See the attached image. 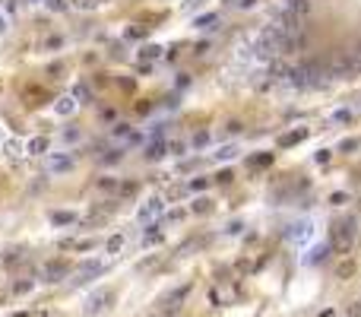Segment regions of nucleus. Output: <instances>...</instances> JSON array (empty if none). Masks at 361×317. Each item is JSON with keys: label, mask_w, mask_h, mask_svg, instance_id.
I'll list each match as a JSON object with an SVG mask.
<instances>
[{"label": "nucleus", "mask_w": 361, "mask_h": 317, "mask_svg": "<svg viewBox=\"0 0 361 317\" xmlns=\"http://www.w3.org/2000/svg\"><path fill=\"white\" fill-rule=\"evenodd\" d=\"M45 3H48L51 13H64L67 6H70V0H45Z\"/></svg>", "instance_id": "nucleus-19"}, {"label": "nucleus", "mask_w": 361, "mask_h": 317, "mask_svg": "<svg viewBox=\"0 0 361 317\" xmlns=\"http://www.w3.org/2000/svg\"><path fill=\"white\" fill-rule=\"evenodd\" d=\"M235 156H238V146H222L216 152V159H235Z\"/></svg>", "instance_id": "nucleus-23"}, {"label": "nucleus", "mask_w": 361, "mask_h": 317, "mask_svg": "<svg viewBox=\"0 0 361 317\" xmlns=\"http://www.w3.org/2000/svg\"><path fill=\"white\" fill-rule=\"evenodd\" d=\"M133 130H130V124H117L114 127V136H130Z\"/></svg>", "instance_id": "nucleus-30"}, {"label": "nucleus", "mask_w": 361, "mask_h": 317, "mask_svg": "<svg viewBox=\"0 0 361 317\" xmlns=\"http://www.w3.org/2000/svg\"><path fill=\"white\" fill-rule=\"evenodd\" d=\"M16 6H19L16 0H6V3H3V10H6V13H16Z\"/></svg>", "instance_id": "nucleus-40"}, {"label": "nucleus", "mask_w": 361, "mask_h": 317, "mask_svg": "<svg viewBox=\"0 0 361 317\" xmlns=\"http://www.w3.org/2000/svg\"><path fill=\"white\" fill-rule=\"evenodd\" d=\"M70 6L73 10H83V13H92L101 6V0H70Z\"/></svg>", "instance_id": "nucleus-15"}, {"label": "nucleus", "mask_w": 361, "mask_h": 317, "mask_svg": "<svg viewBox=\"0 0 361 317\" xmlns=\"http://www.w3.org/2000/svg\"><path fill=\"white\" fill-rule=\"evenodd\" d=\"M225 3H241V0H225Z\"/></svg>", "instance_id": "nucleus-43"}, {"label": "nucleus", "mask_w": 361, "mask_h": 317, "mask_svg": "<svg viewBox=\"0 0 361 317\" xmlns=\"http://www.w3.org/2000/svg\"><path fill=\"white\" fill-rule=\"evenodd\" d=\"M216 22H219V16H216V13H206V16H200V19H196L193 25H196V29H216Z\"/></svg>", "instance_id": "nucleus-16"}, {"label": "nucleus", "mask_w": 361, "mask_h": 317, "mask_svg": "<svg viewBox=\"0 0 361 317\" xmlns=\"http://www.w3.org/2000/svg\"><path fill=\"white\" fill-rule=\"evenodd\" d=\"M3 152H6V156H13V159H16V156L22 152V146H19L16 140H6V143H3Z\"/></svg>", "instance_id": "nucleus-20"}, {"label": "nucleus", "mask_w": 361, "mask_h": 317, "mask_svg": "<svg viewBox=\"0 0 361 317\" xmlns=\"http://www.w3.org/2000/svg\"><path fill=\"white\" fill-rule=\"evenodd\" d=\"M209 210H212V203L206 200V197H200V200L193 203V212H209Z\"/></svg>", "instance_id": "nucleus-25"}, {"label": "nucleus", "mask_w": 361, "mask_h": 317, "mask_svg": "<svg viewBox=\"0 0 361 317\" xmlns=\"http://www.w3.org/2000/svg\"><path fill=\"white\" fill-rule=\"evenodd\" d=\"M358 70H361V64H358L355 51H336V54H333V61H330V73L333 76L346 80V76H355Z\"/></svg>", "instance_id": "nucleus-2"}, {"label": "nucleus", "mask_w": 361, "mask_h": 317, "mask_svg": "<svg viewBox=\"0 0 361 317\" xmlns=\"http://www.w3.org/2000/svg\"><path fill=\"white\" fill-rule=\"evenodd\" d=\"M60 247H64V251H89L92 241H89V238H64Z\"/></svg>", "instance_id": "nucleus-11"}, {"label": "nucleus", "mask_w": 361, "mask_h": 317, "mask_svg": "<svg viewBox=\"0 0 361 317\" xmlns=\"http://www.w3.org/2000/svg\"><path fill=\"white\" fill-rule=\"evenodd\" d=\"M168 152H175V156H180V152H184V143H168Z\"/></svg>", "instance_id": "nucleus-37"}, {"label": "nucleus", "mask_w": 361, "mask_h": 317, "mask_svg": "<svg viewBox=\"0 0 361 317\" xmlns=\"http://www.w3.org/2000/svg\"><path fill=\"white\" fill-rule=\"evenodd\" d=\"M51 222H54V225H73V222H76V212H60V210H54V212H51Z\"/></svg>", "instance_id": "nucleus-14"}, {"label": "nucleus", "mask_w": 361, "mask_h": 317, "mask_svg": "<svg viewBox=\"0 0 361 317\" xmlns=\"http://www.w3.org/2000/svg\"><path fill=\"white\" fill-rule=\"evenodd\" d=\"M317 162H320V165H326V162H330V152L320 149V152H317Z\"/></svg>", "instance_id": "nucleus-38"}, {"label": "nucleus", "mask_w": 361, "mask_h": 317, "mask_svg": "<svg viewBox=\"0 0 361 317\" xmlns=\"http://www.w3.org/2000/svg\"><path fill=\"white\" fill-rule=\"evenodd\" d=\"M162 54V48L159 45H149V48H143V57H159Z\"/></svg>", "instance_id": "nucleus-29"}, {"label": "nucleus", "mask_w": 361, "mask_h": 317, "mask_svg": "<svg viewBox=\"0 0 361 317\" xmlns=\"http://www.w3.org/2000/svg\"><path fill=\"white\" fill-rule=\"evenodd\" d=\"M190 295V286H180V289H175V292H171L165 302H162V311L165 314H178L180 311V302H184V298Z\"/></svg>", "instance_id": "nucleus-7"}, {"label": "nucleus", "mask_w": 361, "mask_h": 317, "mask_svg": "<svg viewBox=\"0 0 361 317\" xmlns=\"http://www.w3.org/2000/svg\"><path fill=\"white\" fill-rule=\"evenodd\" d=\"M73 99H76V102H89V99H92V92H89V89H86V86H76V92H73Z\"/></svg>", "instance_id": "nucleus-24"}, {"label": "nucleus", "mask_w": 361, "mask_h": 317, "mask_svg": "<svg viewBox=\"0 0 361 317\" xmlns=\"http://www.w3.org/2000/svg\"><path fill=\"white\" fill-rule=\"evenodd\" d=\"M67 273H70V267H67L64 260H51L48 267H45V282H60Z\"/></svg>", "instance_id": "nucleus-8"}, {"label": "nucleus", "mask_w": 361, "mask_h": 317, "mask_svg": "<svg viewBox=\"0 0 361 317\" xmlns=\"http://www.w3.org/2000/svg\"><path fill=\"white\" fill-rule=\"evenodd\" d=\"M342 152H352V149H358V140H342Z\"/></svg>", "instance_id": "nucleus-32"}, {"label": "nucleus", "mask_w": 361, "mask_h": 317, "mask_svg": "<svg viewBox=\"0 0 361 317\" xmlns=\"http://www.w3.org/2000/svg\"><path fill=\"white\" fill-rule=\"evenodd\" d=\"M98 184H101V187H105V191H117V187H120V184L114 181V178H111V181H108V178H101V181H98Z\"/></svg>", "instance_id": "nucleus-31"}, {"label": "nucleus", "mask_w": 361, "mask_h": 317, "mask_svg": "<svg viewBox=\"0 0 361 317\" xmlns=\"http://www.w3.org/2000/svg\"><path fill=\"white\" fill-rule=\"evenodd\" d=\"M304 136H307V130H295V133H285V136H282V146H291V143H298V140H304Z\"/></svg>", "instance_id": "nucleus-18"}, {"label": "nucleus", "mask_w": 361, "mask_h": 317, "mask_svg": "<svg viewBox=\"0 0 361 317\" xmlns=\"http://www.w3.org/2000/svg\"><path fill=\"white\" fill-rule=\"evenodd\" d=\"M346 317H361V302H355V305H352V308H349V314H346Z\"/></svg>", "instance_id": "nucleus-36"}, {"label": "nucleus", "mask_w": 361, "mask_h": 317, "mask_svg": "<svg viewBox=\"0 0 361 317\" xmlns=\"http://www.w3.org/2000/svg\"><path fill=\"white\" fill-rule=\"evenodd\" d=\"M76 165V159L70 156V152H57V156H51L48 159V171L51 175H64V171H73Z\"/></svg>", "instance_id": "nucleus-6"}, {"label": "nucleus", "mask_w": 361, "mask_h": 317, "mask_svg": "<svg viewBox=\"0 0 361 317\" xmlns=\"http://www.w3.org/2000/svg\"><path fill=\"white\" fill-rule=\"evenodd\" d=\"M355 57H358V64H361V45H358V48H355Z\"/></svg>", "instance_id": "nucleus-42"}, {"label": "nucleus", "mask_w": 361, "mask_h": 317, "mask_svg": "<svg viewBox=\"0 0 361 317\" xmlns=\"http://www.w3.org/2000/svg\"><path fill=\"white\" fill-rule=\"evenodd\" d=\"M76 105H80V102H76L73 96H67V99H60V102H57V105H54V111H57V114H60V117H70V114H73V111H76Z\"/></svg>", "instance_id": "nucleus-12"}, {"label": "nucleus", "mask_w": 361, "mask_h": 317, "mask_svg": "<svg viewBox=\"0 0 361 317\" xmlns=\"http://www.w3.org/2000/svg\"><path fill=\"white\" fill-rule=\"evenodd\" d=\"M355 235H358V225H355L352 216L349 219H336L333 228H330V247L339 251V254H349L352 244H355Z\"/></svg>", "instance_id": "nucleus-1"}, {"label": "nucleus", "mask_w": 361, "mask_h": 317, "mask_svg": "<svg viewBox=\"0 0 361 317\" xmlns=\"http://www.w3.org/2000/svg\"><path fill=\"white\" fill-rule=\"evenodd\" d=\"M117 191H120V194H124V197H130V194H136V184H133V181H127V184H120V187H117Z\"/></svg>", "instance_id": "nucleus-28"}, {"label": "nucleus", "mask_w": 361, "mask_h": 317, "mask_svg": "<svg viewBox=\"0 0 361 317\" xmlns=\"http://www.w3.org/2000/svg\"><path fill=\"white\" fill-rule=\"evenodd\" d=\"M22 260H25L22 251H6L3 254V263H6V267H16V263H22Z\"/></svg>", "instance_id": "nucleus-17"}, {"label": "nucleus", "mask_w": 361, "mask_h": 317, "mask_svg": "<svg viewBox=\"0 0 361 317\" xmlns=\"http://www.w3.org/2000/svg\"><path fill=\"white\" fill-rule=\"evenodd\" d=\"M111 302H114V292H111V289H98V292H92V295H89V302H86V317L101 314Z\"/></svg>", "instance_id": "nucleus-3"}, {"label": "nucleus", "mask_w": 361, "mask_h": 317, "mask_svg": "<svg viewBox=\"0 0 361 317\" xmlns=\"http://www.w3.org/2000/svg\"><path fill=\"white\" fill-rule=\"evenodd\" d=\"M285 10L288 13H298V16H304V19H307V13H311V0H288Z\"/></svg>", "instance_id": "nucleus-13"}, {"label": "nucleus", "mask_w": 361, "mask_h": 317, "mask_svg": "<svg viewBox=\"0 0 361 317\" xmlns=\"http://www.w3.org/2000/svg\"><path fill=\"white\" fill-rule=\"evenodd\" d=\"M143 156L149 159V162H159V159H165V156H168V143H165V140H152L149 146H146V152H143Z\"/></svg>", "instance_id": "nucleus-9"}, {"label": "nucleus", "mask_w": 361, "mask_h": 317, "mask_svg": "<svg viewBox=\"0 0 361 317\" xmlns=\"http://www.w3.org/2000/svg\"><path fill=\"white\" fill-rule=\"evenodd\" d=\"M206 140H209V133H196L193 136V146H206Z\"/></svg>", "instance_id": "nucleus-35"}, {"label": "nucleus", "mask_w": 361, "mask_h": 317, "mask_svg": "<svg viewBox=\"0 0 361 317\" xmlns=\"http://www.w3.org/2000/svg\"><path fill=\"white\" fill-rule=\"evenodd\" d=\"M101 273H105V263H101V260H89V263H83V267L73 273L70 282H73V286H83V282H92L95 276H101Z\"/></svg>", "instance_id": "nucleus-4"}, {"label": "nucleus", "mask_w": 361, "mask_h": 317, "mask_svg": "<svg viewBox=\"0 0 361 317\" xmlns=\"http://www.w3.org/2000/svg\"><path fill=\"white\" fill-rule=\"evenodd\" d=\"M326 257H330V244H326V247H317V251H314V257H311V260L317 263V260H326Z\"/></svg>", "instance_id": "nucleus-26"}, {"label": "nucleus", "mask_w": 361, "mask_h": 317, "mask_svg": "<svg viewBox=\"0 0 361 317\" xmlns=\"http://www.w3.org/2000/svg\"><path fill=\"white\" fill-rule=\"evenodd\" d=\"M120 156H124L120 149H111V152H105V156H101V162H105V165H114V162H120Z\"/></svg>", "instance_id": "nucleus-22"}, {"label": "nucleus", "mask_w": 361, "mask_h": 317, "mask_svg": "<svg viewBox=\"0 0 361 317\" xmlns=\"http://www.w3.org/2000/svg\"><path fill=\"white\" fill-rule=\"evenodd\" d=\"M3 32H6V16L0 13V35H3Z\"/></svg>", "instance_id": "nucleus-41"}, {"label": "nucleus", "mask_w": 361, "mask_h": 317, "mask_svg": "<svg viewBox=\"0 0 361 317\" xmlns=\"http://www.w3.org/2000/svg\"><path fill=\"white\" fill-rule=\"evenodd\" d=\"M25 152H29V156H45L48 152V136H32V140L25 143Z\"/></svg>", "instance_id": "nucleus-10"}, {"label": "nucleus", "mask_w": 361, "mask_h": 317, "mask_svg": "<svg viewBox=\"0 0 361 317\" xmlns=\"http://www.w3.org/2000/svg\"><path fill=\"white\" fill-rule=\"evenodd\" d=\"M162 212H165V200H162V197H152V200H146L140 207L136 216H140V222H156Z\"/></svg>", "instance_id": "nucleus-5"}, {"label": "nucleus", "mask_w": 361, "mask_h": 317, "mask_svg": "<svg viewBox=\"0 0 361 317\" xmlns=\"http://www.w3.org/2000/svg\"><path fill=\"white\" fill-rule=\"evenodd\" d=\"M231 178H235V175H231V171H219V175H216V181H219V184H228Z\"/></svg>", "instance_id": "nucleus-33"}, {"label": "nucleus", "mask_w": 361, "mask_h": 317, "mask_svg": "<svg viewBox=\"0 0 361 317\" xmlns=\"http://www.w3.org/2000/svg\"><path fill=\"white\" fill-rule=\"evenodd\" d=\"M120 247H124V235H114V238H108V254H117Z\"/></svg>", "instance_id": "nucleus-21"}, {"label": "nucleus", "mask_w": 361, "mask_h": 317, "mask_svg": "<svg viewBox=\"0 0 361 317\" xmlns=\"http://www.w3.org/2000/svg\"><path fill=\"white\" fill-rule=\"evenodd\" d=\"M203 187H206V178H193L190 181V191H203Z\"/></svg>", "instance_id": "nucleus-34"}, {"label": "nucleus", "mask_w": 361, "mask_h": 317, "mask_svg": "<svg viewBox=\"0 0 361 317\" xmlns=\"http://www.w3.org/2000/svg\"><path fill=\"white\" fill-rule=\"evenodd\" d=\"M29 289H32V279H22V282H16V286H13V292H29Z\"/></svg>", "instance_id": "nucleus-27"}, {"label": "nucleus", "mask_w": 361, "mask_h": 317, "mask_svg": "<svg viewBox=\"0 0 361 317\" xmlns=\"http://www.w3.org/2000/svg\"><path fill=\"white\" fill-rule=\"evenodd\" d=\"M352 270H355L352 263H342V267H339V276H352Z\"/></svg>", "instance_id": "nucleus-39"}]
</instances>
